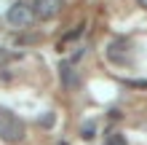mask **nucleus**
Returning <instances> with one entry per match:
<instances>
[{"label": "nucleus", "mask_w": 147, "mask_h": 145, "mask_svg": "<svg viewBox=\"0 0 147 145\" xmlns=\"http://www.w3.org/2000/svg\"><path fill=\"white\" fill-rule=\"evenodd\" d=\"M24 137H27V126L13 110H8L0 105V140L8 145H19Z\"/></svg>", "instance_id": "1"}, {"label": "nucleus", "mask_w": 147, "mask_h": 145, "mask_svg": "<svg viewBox=\"0 0 147 145\" xmlns=\"http://www.w3.org/2000/svg\"><path fill=\"white\" fill-rule=\"evenodd\" d=\"M5 19H8V27L27 30V27H32V22H35V8H32L30 3H24V0H16V3L8 8Z\"/></svg>", "instance_id": "2"}, {"label": "nucleus", "mask_w": 147, "mask_h": 145, "mask_svg": "<svg viewBox=\"0 0 147 145\" xmlns=\"http://www.w3.org/2000/svg\"><path fill=\"white\" fill-rule=\"evenodd\" d=\"M107 59L118 67H128L131 65V43L126 38H112L107 43Z\"/></svg>", "instance_id": "3"}, {"label": "nucleus", "mask_w": 147, "mask_h": 145, "mask_svg": "<svg viewBox=\"0 0 147 145\" xmlns=\"http://www.w3.org/2000/svg\"><path fill=\"white\" fill-rule=\"evenodd\" d=\"M32 8H35L38 19H54V16L62 14L64 0H32Z\"/></svg>", "instance_id": "4"}, {"label": "nucleus", "mask_w": 147, "mask_h": 145, "mask_svg": "<svg viewBox=\"0 0 147 145\" xmlns=\"http://www.w3.org/2000/svg\"><path fill=\"white\" fill-rule=\"evenodd\" d=\"M59 75H62V86L64 89H78V75L72 70V62H59Z\"/></svg>", "instance_id": "5"}, {"label": "nucleus", "mask_w": 147, "mask_h": 145, "mask_svg": "<svg viewBox=\"0 0 147 145\" xmlns=\"http://www.w3.org/2000/svg\"><path fill=\"white\" fill-rule=\"evenodd\" d=\"M94 134H96V121H86L83 129H80V137H83V140H91Z\"/></svg>", "instance_id": "6"}, {"label": "nucleus", "mask_w": 147, "mask_h": 145, "mask_svg": "<svg viewBox=\"0 0 147 145\" xmlns=\"http://www.w3.org/2000/svg\"><path fill=\"white\" fill-rule=\"evenodd\" d=\"M102 145H128V142H126V137H123V134H118V132H115V134H110V137L102 142Z\"/></svg>", "instance_id": "7"}, {"label": "nucleus", "mask_w": 147, "mask_h": 145, "mask_svg": "<svg viewBox=\"0 0 147 145\" xmlns=\"http://www.w3.org/2000/svg\"><path fill=\"white\" fill-rule=\"evenodd\" d=\"M54 121H56V116H54V113H43V116L38 118V124H40V126H51Z\"/></svg>", "instance_id": "8"}, {"label": "nucleus", "mask_w": 147, "mask_h": 145, "mask_svg": "<svg viewBox=\"0 0 147 145\" xmlns=\"http://www.w3.org/2000/svg\"><path fill=\"white\" fill-rule=\"evenodd\" d=\"M8 59H13V54H11V51H0V65H3V62H8Z\"/></svg>", "instance_id": "9"}, {"label": "nucleus", "mask_w": 147, "mask_h": 145, "mask_svg": "<svg viewBox=\"0 0 147 145\" xmlns=\"http://www.w3.org/2000/svg\"><path fill=\"white\" fill-rule=\"evenodd\" d=\"M136 3H139V5L144 8V11H147V0H136Z\"/></svg>", "instance_id": "10"}]
</instances>
